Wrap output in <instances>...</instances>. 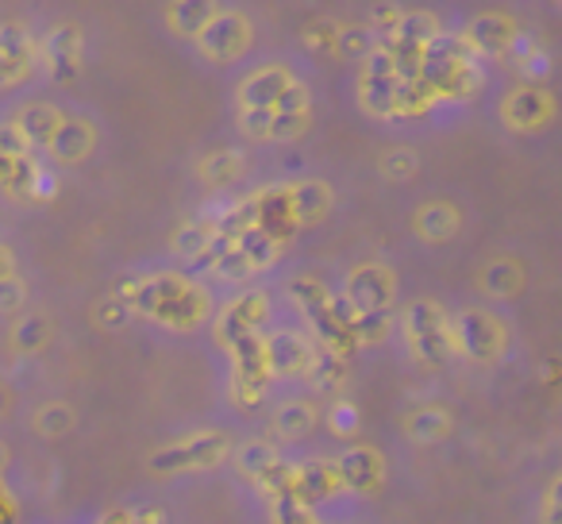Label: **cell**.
<instances>
[{
    "label": "cell",
    "mask_w": 562,
    "mask_h": 524,
    "mask_svg": "<svg viewBox=\"0 0 562 524\" xmlns=\"http://www.w3.org/2000/svg\"><path fill=\"white\" fill-rule=\"evenodd\" d=\"M501 116H505V124L513 127V132H536V127H543L547 120L554 116V101L547 89L539 86H520L513 89V93L505 97V109H501Z\"/></svg>",
    "instance_id": "7c38bea8"
},
{
    "label": "cell",
    "mask_w": 562,
    "mask_h": 524,
    "mask_svg": "<svg viewBox=\"0 0 562 524\" xmlns=\"http://www.w3.org/2000/svg\"><path fill=\"white\" fill-rule=\"evenodd\" d=\"M505 324L493 313H485V309H467V313H459L451 321V344L474 363L501 359L505 355Z\"/></svg>",
    "instance_id": "8992f818"
},
{
    "label": "cell",
    "mask_w": 562,
    "mask_h": 524,
    "mask_svg": "<svg viewBox=\"0 0 562 524\" xmlns=\"http://www.w3.org/2000/svg\"><path fill=\"white\" fill-rule=\"evenodd\" d=\"M285 197H290V212L301 224H316V220L328 216L331 209V189L324 181H297V186H285Z\"/></svg>",
    "instance_id": "2e32d148"
},
{
    "label": "cell",
    "mask_w": 562,
    "mask_h": 524,
    "mask_svg": "<svg viewBox=\"0 0 562 524\" xmlns=\"http://www.w3.org/2000/svg\"><path fill=\"white\" fill-rule=\"evenodd\" d=\"M47 332H50V324L43 321V316H24V321L16 324V344L24 347V352H35V347L47 344Z\"/></svg>",
    "instance_id": "484cf974"
},
{
    "label": "cell",
    "mask_w": 562,
    "mask_h": 524,
    "mask_svg": "<svg viewBox=\"0 0 562 524\" xmlns=\"http://www.w3.org/2000/svg\"><path fill=\"white\" fill-rule=\"evenodd\" d=\"M227 451V439H220L216 432H201V436L186 439V444H173L170 451H162L158 467L173 470V467H212L220 462V455Z\"/></svg>",
    "instance_id": "5bb4252c"
},
{
    "label": "cell",
    "mask_w": 562,
    "mask_h": 524,
    "mask_svg": "<svg viewBox=\"0 0 562 524\" xmlns=\"http://www.w3.org/2000/svg\"><path fill=\"white\" fill-rule=\"evenodd\" d=\"M239 109H308V89L285 63H266L243 78Z\"/></svg>",
    "instance_id": "7a4b0ae2"
},
{
    "label": "cell",
    "mask_w": 562,
    "mask_h": 524,
    "mask_svg": "<svg viewBox=\"0 0 562 524\" xmlns=\"http://www.w3.org/2000/svg\"><path fill=\"white\" fill-rule=\"evenodd\" d=\"M443 428H447V416L439 413V409H420V413L408 421V432H413L416 439H436Z\"/></svg>",
    "instance_id": "4316f807"
},
{
    "label": "cell",
    "mask_w": 562,
    "mask_h": 524,
    "mask_svg": "<svg viewBox=\"0 0 562 524\" xmlns=\"http://www.w3.org/2000/svg\"><path fill=\"white\" fill-rule=\"evenodd\" d=\"M516 40H520V27H516V20L505 16V12H477L467 24V32L459 35V43L477 63H482V58H508Z\"/></svg>",
    "instance_id": "ba28073f"
},
{
    "label": "cell",
    "mask_w": 562,
    "mask_h": 524,
    "mask_svg": "<svg viewBox=\"0 0 562 524\" xmlns=\"http://www.w3.org/2000/svg\"><path fill=\"white\" fill-rule=\"evenodd\" d=\"M120 301L127 305V313H143L150 321L166 324V328H196L209 316V293L196 282L181 275H150L135 278L124 286Z\"/></svg>",
    "instance_id": "6da1fadb"
},
{
    "label": "cell",
    "mask_w": 562,
    "mask_h": 524,
    "mask_svg": "<svg viewBox=\"0 0 562 524\" xmlns=\"http://www.w3.org/2000/svg\"><path fill=\"white\" fill-rule=\"evenodd\" d=\"M24 305V282L16 275L0 278V313H16Z\"/></svg>",
    "instance_id": "83f0119b"
},
{
    "label": "cell",
    "mask_w": 562,
    "mask_h": 524,
    "mask_svg": "<svg viewBox=\"0 0 562 524\" xmlns=\"http://www.w3.org/2000/svg\"><path fill=\"white\" fill-rule=\"evenodd\" d=\"M336 32H339L336 20H316V24L305 27V47L321 51V55H331V51H336Z\"/></svg>",
    "instance_id": "d4e9b609"
},
{
    "label": "cell",
    "mask_w": 562,
    "mask_h": 524,
    "mask_svg": "<svg viewBox=\"0 0 562 524\" xmlns=\"http://www.w3.org/2000/svg\"><path fill=\"white\" fill-rule=\"evenodd\" d=\"M339 482L351 486V490H374L382 482V459L370 447H355L339 459Z\"/></svg>",
    "instance_id": "ac0fdd59"
},
{
    "label": "cell",
    "mask_w": 562,
    "mask_h": 524,
    "mask_svg": "<svg viewBox=\"0 0 562 524\" xmlns=\"http://www.w3.org/2000/svg\"><path fill=\"white\" fill-rule=\"evenodd\" d=\"M524 282L520 267L516 263H493L490 270H485V290L493 293V298H508V293H516Z\"/></svg>",
    "instance_id": "cb8c5ba5"
},
{
    "label": "cell",
    "mask_w": 562,
    "mask_h": 524,
    "mask_svg": "<svg viewBox=\"0 0 562 524\" xmlns=\"http://www.w3.org/2000/svg\"><path fill=\"white\" fill-rule=\"evenodd\" d=\"M313 124V109H239V127L258 143L301 140Z\"/></svg>",
    "instance_id": "9c48e42d"
},
{
    "label": "cell",
    "mask_w": 562,
    "mask_h": 524,
    "mask_svg": "<svg viewBox=\"0 0 562 524\" xmlns=\"http://www.w3.org/2000/svg\"><path fill=\"white\" fill-rule=\"evenodd\" d=\"M382 170L390 174V178H408V174L416 170V155L413 150H393V155H385Z\"/></svg>",
    "instance_id": "f1b7e54d"
},
{
    "label": "cell",
    "mask_w": 562,
    "mask_h": 524,
    "mask_svg": "<svg viewBox=\"0 0 562 524\" xmlns=\"http://www.w3.org/2000/svg\"><path fill=\"white\" fill-rule=\"evenodd\" d=\"M336 421H339V424H336V428H339V432H344V428H347V432H351V428H355V409H344V405H339Z\"/></svg>",
    "instance_id": "4dcf8cb0"
},
{
    "label": "cell",
    "mask_w": 562,
    "mask_h": 524,
    "mask_svg": "<svg viewBox=\"0 0 562 524\" xmlns=\"http://www.w3.org/2000/svg\"><path fill=\"white\" fill-rule=\"evenodd\" d=\"M543 4H551V9H554V4H559V0H543Z\"/></svg>",
    "instance_id": "1f68e13d"
},
{
    "label": "cell",
    "mask_w": 562,
    "mask_h": 524,
    "mask_svg": "<svg viewBox=\"0 0 562 524\" xmlns=\"http://www.w3.org/2000/svg\"><path fill=\"white\" fill-rule=\"evenodd\" d=\"M266 347V363H270V375L281 378H305L313 370L316 359V339H308L305 332H273V336H262Z\"/></svg>",
    "instance_id": "8fae6325"
},
{
    "label": "cell",
    "mask_w": 562,
    "mask_h": 524,
    "mask_svg": "<svg viewBox=\"0 0 562 524\" xmlns=\"http://www.w3.org/2000/svg\"><path fill=\"white\" fill-rule=\"evenodd\" d=\"M216 12H220V0H170L166 24H170V32L181 35V40H193Z\"/></svg>",
    "instance_id": "e0dca14e"
},
{
    "label": "cell",
    "mask_w": 562,
    "mask_h": 524,
    "mask_svg": "<svg viewBox=\"0 0 562 524\" xmlns=\"http://www.w3.org/2000/svg\"><path fill=\"white\" fill-rule=\"evenodd\" d=\"M393 298H397V278L382 263H362L347 278L344 305L351 316H390Z\"/></svg>",
    "instance_id": "277c9868"
},
{
    "label": "cell",
    "mask_w": 562,
    "mask_h": 524,
    "mask_svg": "<svg viewBox=\"0 0 562 524\" xmlns=\"http://www.w3.org/2000/svg\"><path fill=\"white\" fill-rule=\"evenodd\" d=\"M401 324H405L408 352H413L424 367H439V363H447V355L454 352L451 321H447V313L436 301H428V298L413 301V305L405 309V321Z\"/></svg>",
    "instance_id": "3957f363"
},
{
    "label": "cell",
    "mask_w": 562,
    "mask_h": 524,
    "mask_svg": "<svg viewBox=\"0 0 562 524\" xmlns=\"http://www.w3.org/2000/svg\"><path fill=\"white\" fill-rule=\"evenodd\" d=\"M378 47V40H374V32H370L367 24H339V32H336V51L331 55H339V58H367L370 51Z\"/></svg>",
    "instance_id": "44dd1931"
},
{
    "label": "cell",
    "mask_w": 562,
    "mask_h": 524,
    "mask_svg": "<svg viewBox=\"0 0 562 524\" xmlns=\"http://www.w3.org/2000/svg\"><path fill=\"white\" fill-rule=\"evenodd\" d=\"M40 70V51L27 27L0 24V89H16Z\"/></svg>",
    "instance_id": "30bf717a"
},
{
    "label": "cell",
    "mask_w": 562,
    "mask_h": 524,
    "mask_svg": "<svg viewBox=\"0 0 562 524\" xmlns=\"http://www.w3.org/2000/svg\"><path fill=\"white\" fill-rule=\"evenodd\" d=\"M40 51V70L50 81H70L81 70V55H86V35L78 24H55L47 35H40L35 43Z\"/></svg>",
    "instance_id": "52a82bcc"
},
{
    "label": "cell",
    "mask_w": 562,
    "mask_h": 524,
    "mask_svg": "<svg viewBox=\"0 0 562 524\" xmlns=\"http://www.w3.org/2000/svg\"><path fill=\"white\" fill-rule=\"evenodd\" d=\"M9 275H16V263H12L9 247H0V278H9Z\"/></svg>",
    "instance_id": "f546056e"
},
{
    "label": "cell",
    "mask_w": 562,
    "mask_h": 524,
    "mask_svg": "<svg viewBox=\"0 0 562 524\" xmlns=\"http://www.w3.org/2000/svg\"><path fill=\"white\" fill-rule=\"evenodd\" d=\"M266 316H270L266 293H243V298L227 301L224 313H220V339H224V347L239 336H258Z\"/></svg>",
    "instance_id": "4fadbf2b"
},
{
    "label": "cell",
    "mask_w": 562,
    "mask_h": 524,
    "mask_svg": "<svg viewBox=\"0 0 562 524\" xmlns=\"http://www.w3.org/2000/svg\"><path fill=\"white\" fill-rule=\"evenodd\" d=\"M239 170H243L239 150H212L201 163V178L209 181V186H232V181L239 178Z\"/></svg>",
    "instance_id": "7402d4cb"
},
{
    "label": "cell",
    "mask_w": 562,
    "mask_h": 524,
    "mask_svg": "<svg viewBox=\"0 0 562 524\" xmlns=\"http://www.w3.org/2000/svg\"><path fill=\"white\" fill-rule=\"evenodd\" d=\"M250 40H255V35H250V20L235 9H220L216 16L193 35L196 51L216 66L239 63V58L250 51Z\"/></svg>",
    "instance_id": "5b68a950"
},
{
    "label": "cell",
    "mask_w": 562,
    "mask_h": 524,
    "mask_svg": "<svg viewBox=\"0 0 562 524\" xmlns=\"http://www.w3.org/2000/svg\"><path fill=\"white\" fill-rule=\"evenodd\" d=\"M97 143V132L89 120H78V116H63V124L55 127V135H50L47 150L55 158H63V163H81V158L93 150Z\"/></svg>",
    "instance_id": "9a60e30c"
},
{
    "label": "cell",
    "mask_w": 562,
    "mask_h": 524,
    "mask_svg": "<svg viewBox=\"0 0 562 524\" xmlns=\"http://www.w3.org/2000/svg\"><path fill=\"white\" fill-rule=\"evenodd\" d=\"M416 232L431 243L451 239V235L459 232V212H454L451 204H424V209L416 212Z\"/></svg>",
    "instance_id": "ffe728a7"
},
{
    "label": "cell",
    "mask_w": 562,
    "mask_h": 524,
    "mask_svg": "<svg viewBox=\"0 0 562 524\" xmlns=\"http://www.w3.org/2000/svg\"><path fill=\"white\" fill-rule=\"evenodd\" d=\"M12 124L20 127V135H24L35 150V147H47L50 143L55 127L63 124V112H58L55 104H27V109H20V116L12 120Z\"/></svg>",
    "instance_id": "d6986e66"
},
{
    "label": "cell",
    "mask_w": 562,
    "mask_h": 524,
    "mask_svg": "<svg viewBox=\"0 0 562 524\" xmlns=\"http://www.w3.org/2000/svg\"><path fill=\"white\" fill-rule=\"evenodd\" d=\"M316 424V413L305 405V401H285V409L278 413V428L285 432L290 439H297V436H305L308 428Z\"/></svg>",
    "instance_id": "603a6c76"
}]
</instances>
